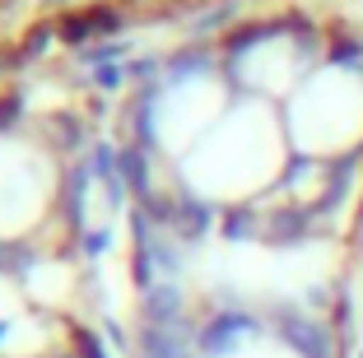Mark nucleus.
I'll return each mask as SVG.
<instances>
[{
  "label": "nucleus",
  "mask_w": 363,
  "mask_h": 358,
  "mask_svg": "<svg viewBox=\"0 0 363 358\" xmlns=\"http://www.w3.org/2000/svg\"><path fill=\"white\" fill-rule=\"evenodd\" d=\"M252 330H257V321H247V316H219V321L201 335V354L205 358H224V354H233L238 335H252Z\"/></svg>",
  "instance_id": "1"
},
{
  "label": "nucleus",
  "mask_w": 363,
  "mask_h": 358,
  "mask_svg": "<svg viewBox=\"0 0 363 358\" xmlns=\"http://www.w3.org/2000/svg\"><path fill=\"white\" fill-rule=\"evenodd\" d=\"M284 335H289L294 349H303V358H326V354H331L326 335H321L312 321H284Z\"/></svg>",
  "instance_id": "2"
},
{
  "label": "nucleus",
  "mask_w": 363,
  "mask_h": 358,
  "mask_svg": "<svg viewBox=\"0 0 363 358\" xmlns=\"http://www.w3.org/2000/svg\"><path fill=\"white\" fill-rule=\"evenodd\" d=\"M172 316H177V293H172V289L154 293L150 298V321H154V326H168Z\"/></svg>",
  "instance_id": "3"
},
{
  "label": "nucleus",
  "mask_w": 363,
  "mask_h": 358,
  "mask_svg": "<svg viewBox=\"0 0 363 358\" xmlns=\"http://www.w3.org/2000/svg\"><path fill=\"white\" fill-rule=\"evenodd\" d=\"M75 349H79V358H107V354H103V340H98V335H89V330H79Z\"/></svg>",
  "instance_id": "4"
}]
</instances>
